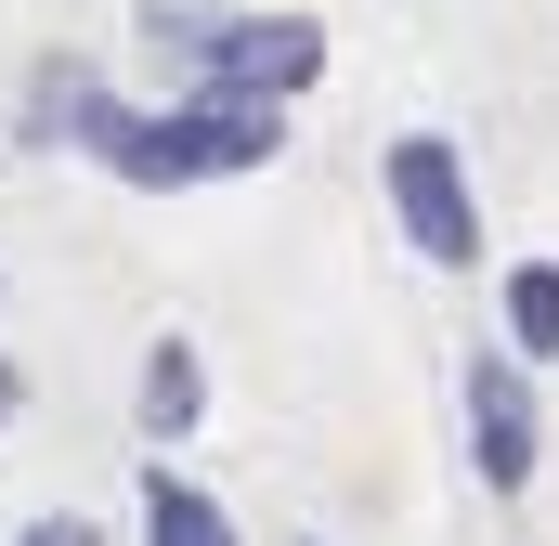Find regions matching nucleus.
<instances>
[{
  "label": "nucleus",
  "mask_w": 559,
  "mask_h": 546,
  "mask_svg": "<svg viewBox=\"0 0 559 546\" xmlns=\"http://www.w3.org/2000/svg\"><path fill=\"white\" fill-rule=\"evenodd\" d=\"M143 442H182V429H195V416H209V365H195V339H156V352H143Z\"/></svg>",
  "instance_id": "obj_5"
},
{
  "label": "nucleus",
  "mask_w": 559,
  "mask_h": 546,
  "mask_svg": "<svg viewBox=\"0 0 559 546\" xmlns=\"http://www.w3.org/2000/svg\"><path fill=\"white\" fill-rule=\"evenodd\" d=\"M143 546H235V521H222V495H195L169 455L143 468Z\"/></svg>",
  "instance_id": "obj_6"
},
{
  "label": "nucleus",
  "mask_w": 559,
  "mask_h": 546,
  "mask_svg": "<svg viewBox=\"0 0 559 546\" xmlns=\"http://www.w3.org/2000/svg\"><path fill=\"white\" fill-rule=\"evenodd\" d=\"M455 404H468V468H481L495 495H534V455H547V416H534V378H521L508 352H468Z\"/></svg>",
  "instance_id": "obj_4"
},
{
  "label": "nucleus",
  "mask_w": 559,
  "mask_h": 546,
  "mask_svg": "<svg viewBox=\"0 0 559 546\" xmlns=\"http://www.w3.org/2000/svg\"><path fill=\"white\" fill-rule=\"evenodd\" d=\"M391 222H404V248L442 261V273L481 261V195H468V169H455L442 131H404V143H391Z\"/></svg>",
  "instance_id": "obj_3"
},
{
  "label": "nucleus",
  "mask_w": 559,
  "mask_h": 546,
  "mask_svg": "<svg viewBox=\"0 0 559 546\" xmlns=\"http://www.w3.org/2000/svg\"><path fill=\"white\" fill-rule=\"evenodd\" d=\"M508 365H559V261L508 273Z\"/></svg>",
  "instance_id": "obj_7"
},
{
  "label": "nucleus",
  "mask_w": 559,
  "mask_h": 546,
  "mask_svg": "<svg viewBox=\"0 0 559 546\" xmlns=\"http://www.w3.org/2000/svg\"><path fill=\"white\" fill-rule=\"evenodd\" d=\"M13 546H92V521H26Z\"/></svg>",
  "instance_id": "obj_8"
},
{
  "label": "nucleus",
  "mask_w": 559,
  "mask_h": 546,
  "mask_svg": "<svg viewBox=\"0 0 559 546\" xmlns=\"http://www.w3.org/2000/svg\"><path fill=\"white\" fill-rule=\"evenodd\" d=\"M13 404H26V378H13V365H0V429H13Z\"/></svg>",
  "instance_id": "obj_9"
},
{
  "label": "nucleus",
  "mask_w": 559,
  "mask_h": 546,
  "mask_svg": "<svg viewBox=\"0 0 559 546\" xmlns=\"http://www.w3.org/2000/svg\"><path fill=\"white\" fill-rule=\"evenodd\" d=\"M26 118L66 131L79 156H105V169L143 182V195L248 182V169H274V156H286V118H274V105H209V92H182V105H118L92 66H52V79L26 92Z\"/></svg>",
  "instance_id": "obj_1"
},
{
  "label": "nucleus",
  "mask_w": 559,
  "mask_h": 546,
  "mask_svg": "<svg viewBox=\"0 0 559 546\" xmlns=\"http://www.w3.org/2000/svg\"><path fill=\"white\" fill-rule=\"evenodd\" d=\"M156 39H182V79L209 105H274L286 118L325 79V26L312 13H195V26H156Z\"/></svg>",
  "instance_id": "obj_2"
}]
</instances>
